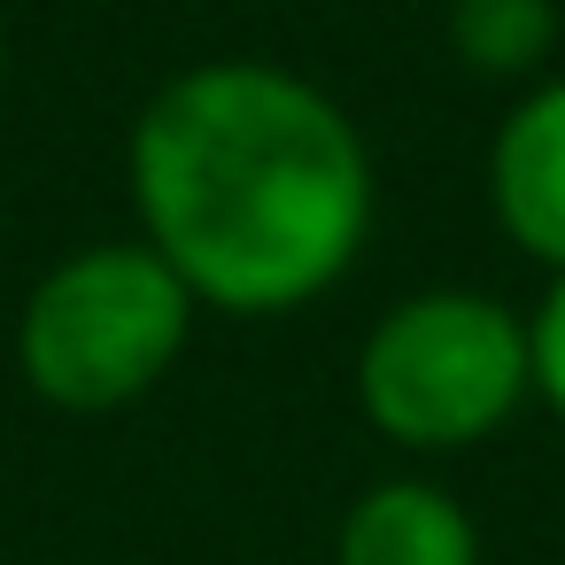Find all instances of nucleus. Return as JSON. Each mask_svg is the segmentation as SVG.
I'll return each mask as SVG.
<instances>
[{"mask_svg":"<svg viewBox=\"0 0 565 565\" xmlns=\"http://www.w3.org/2000/svg\"><path fill=\"white\" fill-rule=\"evenodd\" d=\"M132 194L194 302L279 318L349 271L372 225V156L310 78L202 63L140 109Z\"/></svg>","mask_w":565,"mask_h":565,"instance_id":"1","label":"nucleus"},{"mask_svg":"<svg viewBox=\"0 0 565 565\" xmlns=\"http://www.w3.org/2000/svg\"><path fill=\"white\" fill-rule=\"evenodd\" d=\"M186 318H194V295L156 248L102 241V248L63 256L32 287L24 326H17V356L47 403L117 411L179 364Z\"/></svg>","mask_w":565,"mask_h":565,"instance_id":"2","label":"nucleus"},{"mask_svg":"<svg viewBox=\"0 0 565 565\" xmlns=\"http://www.w3.org/2000/svg\"><path fill=\"white\" fill-rule=\"evenodd\" d=\"M526 380V326L472 287L403 295L356 356V395L372 426L411 449H457L495 434Z\"/></svg>","mask_w":565,"mask_h":565,"instance_id":"3","label":"nucleus"},{"mask_svg":"<svg viewBox=\"0 0 565 565\" xmlns=\"http://www.w3.org/2000/svg\"><path fill=\"white\" fill-rule=\"evenodd\" d=\"M488 194H495L503 233L526 256L557 264V279H565V78L534 86L503 117L495 156H488Z\"/></svg>","mask_w":565,"mask_h":565,"instance_id":"4","label":"nucleus"},{"mask_svg":"<svg viewBox=\"0 0 565 565\" xmlns=\"http://www.w3.org/2000/svg\"><path fill=\"white\" fill-rule=\"evenodd\" d=\"M341 565H480V534L457 495L426 480H380L341 519Z\"/></svg>","mask_w":565,"mask_h":565,"instance_id":"5","label":"nucleus"},{"mask_svg":"<svg viewBox=\"0 0 565 565\" xmlns=\"http://www.w3.org/2000/svg\"><path fill=\"white\" fill-rule=\"evenodd\" d=\"M449 40L472 71H534L557 40V0H449Z\"/></svg>","mask_w":565,"mask_h":565,"instance_id":"6","label":"nucleus"},{"mask_svg":"<svg viewBox=\"0 0 565 565\" xmlns=\"http://www.w3.org/2000/svg\"><path fill=\"white\" fill-rule=\"evenodd\" d=\"M526 372H534V387L557 403V418H565V279L542 295V310H534V326H526Z\"/></svg>","mask_w":565,"mask_h":565,"instance_id":"7","label":"nucleus"}]
</instances>
